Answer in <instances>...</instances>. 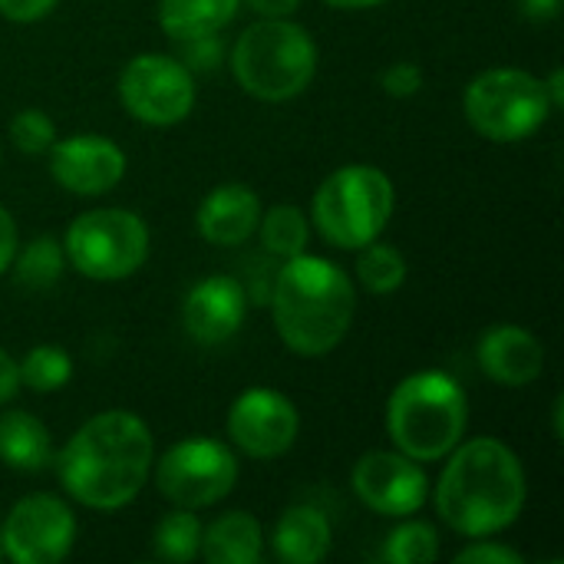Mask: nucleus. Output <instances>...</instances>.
Returning <instances> with one entry per match:
<instances>
[{"label": "nucleus", "instance_id": "nucleus-1", "mask_svg": "<svg viewBox=\"0 0 564 564\" xmlns=\"http://www.w3.org/2000/svg\"><path fill=\"white\" fill-rule=\"evenodd\" d=\"M152 466L149 426L126 413L109 410L83 423L59 456V479L66 492L96 512L129 506L145 486Z\"/></svg>", "mask_w": 564, "mask_h": 564}, {"label": "nucleus", "instance_id": "nucleus-2", "mask_svg": "<svg viewBox=\"0 0 564 564\" xmlns=\"http://www.w3.org/2000/svg\"><path fill=\"white\" fill-rule=\"evenodd\" d=\"M522 506L525 473L506 443L473 440L453 449L436 486V509L453 532L466 539L496 535L522 516Z\"/></svg>", "mask_w": 564, "mask_h": 564}, {"label": "nucleus", "instance_id": "nucleus-3", "mask_svg": "<svg viewBox=\"0 0 564 564\" xmlns=\"http://www.w3.org/2000/svg\"><path fill=\"white\" fill-rule=\"evenodd\" d=\"M274 327L301 357L330 354L350 330L357 294L344 268L327 258H288L274 281Z\"/></svg>", "mask_w": 564, "mask_h": 564}, {"label": "nucleus", "instance_id": "nucleus-4", "mask_svg": "<svg viewBox=\"0 0 564 564\" xmlns=\"http://www.w3.org/2000/svg\"><path fill=\"white\" fill-rule=\"evenodd\" d=\"M466 413V393L449 373L420 370L393 390L387 430L403 456L416 463H436L459 446Z\"/></svg>", "mask_w": 564, "mask_h": 564}, {"label": "nucleus", "instance_id": "nucleus-5", "mask_svg": "<svg viewBox=\"0 0 564 564\" xmlns=\"http://www.w3.org/2000/svg\"><path fill=\"white\" fill-rule=\"evenodd\" d=\"M317 69V46L311 33L284 17L251 23L235 50L231 73L238 86L261 102H284L301 96Z\"/></svg>", "mask_w": 564, "mask_h": 564}, {"label": "nucleus", "instance_id": "nucleus-6", "mask_svg": "<svg viewBox=\"0 0 564 564\" xmlns=\"http://www.w3.org/2000/svg\"><path fill=\"white\" fill-rule=\"evenodd\" d=\"M393 215V182L377 165H344L314 195L317 231L344 251L380 238Z\"/></svg>", "mask_w": 564, "mask_h": 564}, {"label": "nucleus", "instance_id": "nucleus-7", "mask_svg": "<svg viewBox=\"0 0 564 564\" xmlns=\"http://www.w3.org/2000/svg\"><path fill=\"white\" fill-rule=\"evenodd\" d=\"M469 126L492 142H519L532 135L552 112L545 83L525 69H486L463 96Z\"/></svg>", "mask_w": 564, "mask_h": 564}, {"label": "nucleus", "instance_id": "nucleus-8", "mask_svg": "<svg viewBox=\"0 0 564 564\" xmlns=\"http://www.w3.org/2000/svg\"><path fill=\"white\" fill-rule=\"evenodd\" d=\"M66 258L93 281H122L149 258V228L126 208L83 212L66 231Z\"/></svg>", "mask_w": 564, "mask_h": 564}, {"label": "nucleus", "instance_id": "nucleus-9", "mask_svg": "<svg viewBox=\"0 0 564 564\" xmlns=\"http://www.w3.org/2000/svg\"><path fill=\"white\" fill-rule=\"evenodd\" d=\"M238 479V463L218 440L175 443L155 469L159 492L178 509H205L221 502Z\"/></svg>", "mask_w": 564, "mask_h": 564}, {"label": "nucleus", "instance_id": "nucleus-10", "mask_svg": "<svg viewBox=\"0 0 564 564\" xmlns=\"http://www.w3.org/2000/svg\"><path fill=\"white\" fill-rule=\"evenodd\" d=\"M119 99L145 126H175L195 106L192 69L165 53H142L119 76Z\"/></svg>", "mask_w": 564, "mask_h": 564}, {"label": "nucleus", "instance_id": "nucleus-11", "mask_svg": "<svg viewBox=\"0 0 564 564\" xmlns=\"http://www.w3.org/2000/svg\"><path fill=\"white\" fill-rule=\"evenodd\" d=\"M76 539V519L56 496H26L0 525V549L17 564L63 562Z\"/></svg>", "mask_w": 564, "mask_h": 564}, {"label": "nucleus", "instance_id": "nucleus-12", "mask_svg": "<svg viewBox=\"0 0 564 564\" xmlns=\"http://www.w3.org/2000/svg\"><path fill=\"white\" fill-rule=\"evenodd\" d=\"M297 430L301 416L294 403L268 387L245 390L228 413V433L235 446L251 459H274L288 453L297 440Z\"/></svg>", "mask_w": 564, "mask_h": 564}, {"label": "nucleus", "instance_id": "nucleus-13", "mask_svg": "<svg viewBox=\"0 0 564 564\" xmlns=\"http://www.w3.org/2000/svg\"><path fill=\"white\" fill-rule=\"evenodd\" d=\"M354 492L367 509L387 519H406L423 509L430 482L416 459L403 453H367L354 466Z\"/></svg>", "mask_w": 564, "mask_h": 564}, {"label": "nucleus", "instance_id": "nucleus-14", "mask_svg": "<svg viewBox=\"0 0 564 564\" xmlns=\"http://www.w3.org/2000/svg\"><path fill=\"white\" fill-rule=\"evenodd\" d=\"M50 172L73 195H106L126 175V152L106 135H69L50 145Z\"/></svg>", "mask_w": 564, "mask_h": 564}, {"label": "nucleus", "instance_id": "nucleus-15", "mask_svg": "<svg viewBox=\"0 0 564 564\" xmlns=\"http://www.w3.org/2000/svg\"><path fill=\"white\" fill-rule=\"evenodd\" d=\"M248 301H245V288L235 278L215 274L198 281L182 307V321L192 340L215 347L225 344L238 334L241 321H245Z\"/></svg>", "mask_w": 564, "mask_h": 564}, {"label": "nucleus", "instance_id": "nucleus-16", "mask_svg": "<svg viewBox=\"0 0 564 564\" xmlns=\"http://www.w3.org/2000/svg\"><path fill=\"white\" fill-rule=\"evenodd\" d=\"M479 364L499 387H529L545 367V350L525 327L496 324L479 340Z\"/></svg>", "mask_w": 564, "mask_h": 564}, {"label": "nucleus", "instance_id": "nucleus-17", "mask_svg": "<svg viewBox=\"0 0 564 564\" xmlns=\"http://www.w3.org/2000/svg\"><path fill=\"white\" fill-rule=\"evenodd\" d=\"M261 221L258 195L248 185H218L212 188L195 215V225L205 241L218 248H238L245 245Z\"/></svg>", "mask_w": 564, "mask_h": 564}, {"label": "nucleus", "instance_id": "nucleus-18", "mask_svg": "<svg viewBox=\"0 0 564 564\" xmlns=\"http://www.w3.org/2000/svg\"><path fill=\"white\" fill-rule=\"evenodd\" d=\"M198 552L212 564H258L264 555V535L248 512H228L202 529Z\"/></svg>", "mask_w": 564, "mask_h": 564}, {"label": "nucleus", "instance_id": "nucleus-19", "mask_svg": "<svg viewBox=\"0 0 564 564\" xmlns=\"http://www.w3.org/2000/svg\"><path fill=\"white\" fill-rule=\"evenodd\" d=\"M274 552L288 564H317L330 552V525L317 509L294 506L274 525Z\"/></svg>", "mask_w": 564, "mask_h": 564}, {"label": "nucleus", "instance_id": "nucleus-20", "mask_svg": "<svg viewBox=\"0 0 564 564\" xmlns=\"http://www.w3.org/2000/svg\"><path fill=\"white\" fill-rule=\"evenodd\" d=\"M53 459V443L46 426L23 413L10 410L0 416V463L20 473H36Z\"/></svg>", "mask_w": 564, "mask_h": 564}, {"label": "nucleus", "instance_id": "nucleus-21", "mask_svg": "<svg viewBox=\"0 0 564 564\" xmlns=\"http://www.w3.org/2000/svg\"><path fill=\"white\" fill-rule=\"evenodd\" d=\"M241 0H162L159 3V26L172 40H195L225 30Z\"/></svg>", "mask_w": 564, "mask_h": 564}, {"label": "nucleus", "instance_id": "nucleus-22", "mask_svg": "<svg viewBox=\"0 0 564 564\" xmlns=\"http://www.w3.org/2000/svg\"><path fill=\"white\" fill-rule=\"evenodd\" d=\"M261 245L278 258H297L307 248V218L294 205H274L258 221Z\"/></svg>", "mask_w": 564, "mask_h": 564}, {"label": "nucleus", "instance_id": "nucleus-23", "mask_svg": "<svg viewBox=\"0 0 564 564\" xmlns=\"http://www.w3.org/2000/svg\"><path fill=\"white\" fill-rule=\"evenodd\" d=\"M357 278L370 294H393L406 281V261L393 245L370 241V245L360 248Z\"/></svg>", "mask_w": 564, "mask_h": 564}, {"label": "nucleus", "instance_id": "nucleus-24", "mask_svg": "<svg viewBox=\"0 0 564 564\" xmlns=\"http://www.w3.org/2000/svg\"><path fill=\"white\" fill-rule=\"evenodd\" d=\"M202 549V522L192 516V509L172 512L155 529V555L162 562H192Z\"/></svg>", "mask_w": 564, "mask_h": 564}, {"label": "nucleus", "instance_id": "nucleus-25", "mask_svg": "<svg viewBox=\"0 0 564 564\" xmlns=\"http://www.w3.org/2000/svg\"><path fill=\"white\" fill-rule=\"evenodd\" d=\"M17 370H20V387H30L36 393H53L66 387L73 377V364L59 347H33L23 357V364H17Z\"/></svg>", "mask_w": 564, "mask_h": 564}, {"label": "nucleus", "instance_id": "nucleus-26", "mask_svg": "<svg viewBox=\"0 0 564 564\" xmlns=\"http://www.w3.org/2000/svg\"><path fill=\"white\" fill-rule=\"evenodd\" d=\"M383 562L390 564H426L436 562L440 555V539L430 525L423 522H406L400 529L390 532L387 545H383Z\"/></svg>", "mask_w": 564, "mask_h": 564}, {"label": "nucleus", "instance_id": "nucleus-27", "mask_svg": "<svg viewBox=\"0 0 564 564\" xmlns=\"http://www.w3.org/2000/svg\"><path fill=\"white\" fill-rule=\"evenodd\" d=\"M59 268H63V251L56 238H33L17 258V281L26 288H50L56 284Z\"/></svg>", "mask_w": 564, "mask_h": 564}, {"label": "nucleus", "instance_id": "nucleus-28", "mask_svg": "<svg viewBox=\"0 0 564 564\" xmlns=\"http://www.w3.org/2000/svg\"><path fill=\"white\" fill-rule=\"evenodd\" d=\"M10 139L26 155H43L56 142V126L43 109H23L10 119Z\"/></svg>", "mask_w": 564, "mask_h": 564}, {"label": "nucleus", "instance_id": "nucleus-29", "mask_svg": "<svg viewBox=\"0 0 564 564\" xmlns=\"http://www.w3.org/2000/svg\"><path fill=\"white\" fill-rule=\"evenodd\" d=\"M380 83L393 99H410L423 89V69L416 63H393L383 69Z\"/></svg>", "mask_w": 564, "mask_h": 564}, {"label": "nucleus", "instance_id": "nucleus-30", "mask_svg": "<svg viewBox=\"0 0 564 564\" xmlns=\"http://www.w3.org/2000/svg\"><path fill=\"white\" fill-rule=\"evenodd\" d=\"M182 53H185V66H195V69H212L218 59H221V43H218V33H208V36H195V40H182Z\"/></svg>", "mask_w": 564, "mask_h": 564}, {"label": "nucleus", "instance_id": "nucleus-31", "mask_svg": "<svg viewBox=\"0 0 564 564\" xmlns=\"http://www.w3.org/2000/svg\"><path fill=\"white\" fill-rule=\"evenodd\" d=\"M456 564H525V558L506 545H492V542H476L469 549H463L456 555Z\"/></svg>", "mask_w": 564, "mask_h": 564}, {"label": "nucleus", "instance_id": "nucleus-32", "mask_svg": "<svg viewBox=\"0 0 564 564\" xmlns=\"http://www.w3.org/2000/svg\"><path fill=\"white\" fill-rule=\"evenodd\" d=\"M53 7H56V0H0V13L13 23L43 20Z\"/></svg>", "mask_w": 564, "mask_h": 564}, {"label": "nucleus", "instance_id": "nucleus-33", "mask_svg": "<svg viewBox=\"0 0 564 564\" xmlns=\"http://www.w3.org/2000/svg\"><path fill=\"white\" fill-rule=\"evenodd\" d=\"M13 254H17V228H13V218H10V212L0 205V274L10 268Z\"/></svg>", "mask_w": 564, "mask_h": 564}, {"label": "nucleus", "instance_id": "nucleus-34", "mask_svg": "<svg viewBox=\"0 0 564 564\" xmlns=\"http://www.w3.org/2000/svg\"><path fill=\"white\" fill-rule=\"evenodd\" d=\"M20 390V370L13 364V357L7 350H0V403L13 400Z\"/></svg>", "mask_w": 564, "mask_h": 564}, {"label": "nucleus", "instance_id": "nucleus-35", "mask_svg": "<svg viewBox=\"0 0 564 564\" xmlns=\"http://www.w3.org/2000/svg\"><path fill=\"white\" fill-rule=\"evenodd\" d=\"M301 0H248V7L261 17H291Z\"/></svg>", "mask_w": 564, "mask_h": 564}, {"label": "nucleus", "instance_id": "nucleus-36", "mask_svg": "<svg viewBox=\"0 0 564 564\" xmlns=\"http://www.w3.org/2000/svg\"><path fill=\"white\" fill-rule=\"evenodd\" d=\"M519 7L529 20H552V17H558L562 0H519Z\"/></svg>", "mask_w": 564, "mask_h": 564}, {"label": "nucleus", "instance_id": "nucleus-37", "mask_svg": "<svg viewBox=\"0 0 564 564\" xmlns=\"http://www.w3.org/2000/svg\"><path fill=\"white\" fill-rule=\"evenodd\" d=\"M545 93H549V99H552V106H562V102H564L562 69H555V73H552V79H549V86H545Z\"/></svg>", "mask_w": 564, "mask_h": 564}, {"label": "nucleus", "instance_id": "nucleus-38", "mask_svg": "<svg viewBox=\"0 0 564 564\" xmlns=\"http://www.w3.org/2000/svg\"><path fill=\"white\" fill-rule=\"evenodd\" d=\"M330 7H340V10H367V7H380L387 0H324Z\"/></svg>", "mask_w": 564, "mask_h": 564}, {"label": "nucleus", "instance_id": "nucleus-39", "mask_svg": "<svg viewBox=\"0 0 564 564\" xmlns=\"http://www.w3.org/2000/svg\"><path fill=\"white\" fill-rule=\"evenodd\" d=\"M0 558H3V549H0Z\"/></svg>", "mask_w": 564, "mask_h": 564}]
</instances>
